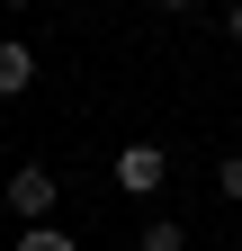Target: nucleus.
<instances>
[{
	"mask_svg": "<svg viewBox=\"0 0 242 251\" xmlns=\"http://www.w3.org/2000/svg\"><path fill=\"white\" fill-rule=\"evenodd\" d=\"M162 9H170V18H179V9H197V0H162Z\"/></svg>",
	"mask_w": 242,
	"mask_h": 251,
	"instance_id": "nucleus-8",
	"label": "nucleus"
},
{
	"mask_svg": "<svg viewBox=\"0 0 242 251\" xmlns=\"http://www.w3.org/2000/svg\"><path fill=\"white\" fill-rule=\"evenodd\" d=\"M18 251H81V242H72V233H54V225H27V233H18Z\"/></svg>",
	"mask_w": 242,
	"mask_h": 251,
	"instance_id": "nucleus-5",
	"label": "nucleus"
},
{
	"mask_svg": "<svg viewBox=\"0 0 242 251\" xmlns=\"http://www.w3.org/2000/svg\"><path fill=\"white\" fill-rule=\"evenodd\" d=\"M162 179H170V162H162V144H126V152H117V188H126V198H153Z\"/></svg>",
	"mask_w": 242,
	"mask_h": 251,
	"instance_id": "nucleus-1",
	"label": "nucleus"
},
{
	"mask_svg": "<svg viewBox=\"0 0 242 251\" xmlns=\"http://www.w3.org/2000/svg\"><path fill=\"white\" fill-rule=\"evenodd\" d=\"M224 36H233V45H242V0H233V18H224Z\"/></svg>",
	"mask_w": 242,
	"mask_h": 251,
	"instance_id": "nucleus-7",
	"label": "nucleus"
},
{
	"mask_svg": "<svg viewBox=\"0 0 242 251\" xmlns=\"http://www.w3.org/2000/svg\"><path fill=\"white\" fill-rule=\"evenodd\" d=\"M54 198H63V179H54V171H36V162L9 179V215H27V225H45V215H54Z\"/></svg>",
	"mask_w": 242,
	"mask_h": 251,
	"instance_id": "nucleus-2",
	"label": "nucleus"
},
{
	"mask_svg": "<svg viewBox=\"0 0 242 251\" xmlns=\"http://www.w3.org/2000/svg\"><path fill=\"white\" fill-rule=\"evenodd\" d=\"M135 251H189V233H179L170 215H153V225H144V242H135Z\"/></svg>",
	"mask_w": 242,
	"mask_h": 251,
	"instance_id": "nucleus-4",
	"label": "nucleus"
},
{
	"mask_svg": "<svg viewBox=\"0 0 242 251\" xmlns=\"http://www.w3.org/2000/svg\"><path fill=\"white\" fill-rule=\"evenodd\" d=\"M0 9H27V0H0Z\"/></svg>",
	"mask_w": 242,
	"mask_h": 251,
	"instance_id": "nucleus-9",
	"label": "nucleus"
},
{
	"mask_svg": "<svg viewBox=\"0 0 242 251\" xmlns=\"http://www.w3.org/2000/svg\"><path fill=\"white\" fill-rule=\"evenodd\" d=\"M216 188H224V198H242V152H224V171H216Z\"/></svg>",
	"mask_w": 242,
	"mask_h": 251,
	"instance_id": "nucleus-6",
	"label": "nucleus"
},
{
	"mask_svg": "<svg viewBox=\"0 0 242 251\" xmlns=\"http://www.w3.org/2000/svg\"><path fill=\"white\" fill-rule=\"evenodd\" d=\"M27 81H36V54H27V45L9 36V45H0V99H18Z\"/></svg>",
	"mask_w": 242,
	"mask_h": 251,
	"instance_id": "nucleus-3",
	"label": "nucleus"
}]
</instances>
